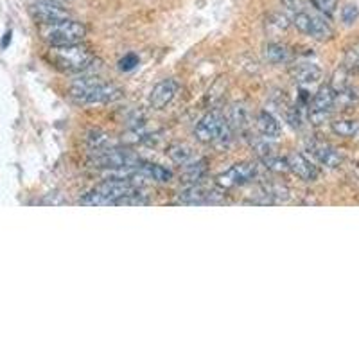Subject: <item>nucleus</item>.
I'll return each instance as SVG.
<instances>
[{"mask_svg": "<svg viewBox=\"0 0 359 359\" xmlns=\"http://www.w3.org/2000/svg\"><path fill=\"white\" fill-rule=\"evenodd\" d=\"M336 108V92L332 87H322L314 94L313 97V105H311V119L314 122L323 121L325 117H329L330 112Z\"/></svg>", "mask_w": 359, "mask_h": 359, "instance_id": "obj_9", "label": "nucleus"}, {"mask_svg": "<svg viewBox=\"0 0 359 359\" xmlns=\"http://www.w3.org/2000/svg\"><path fill=\"white\" fill-rule=\"evenodd\" d=\"M263 163L264 168L270 169V171L273 173H288L289 168H288V160L286 159H280V156H275V155H266L263 156Z\"/></svg>", "mask_w": 359, "mask_h": 359, "instance_id": "obj_21", "label": "nucleus"}, {"mask_svg": "<svg viewBox=\"0 0 359 359\" xmlns=\"http://www.w3.org/2000/svg\"><path fill=\"white\" fill-rule=\"evenodd\" d=\"M180 92V83L176 80H163L153 87L149 94V106L155 110H163L175 101Z\"/></svg>", "mask_w": 359, "mask_h": 359, "instance_id": "obj_10", "label": "nucleus"}, {"mask_svg": "<svg viewBox=\"0 0 359 359\" xmlns=\"http://www.w3.org/2000/svg\"><path fill=\"white\" fill-rule=\"evenodd\" d=\"M293 75H295V80L302 85H311V83H316L320 78H322V71L313 65V63H302V65H297L295 71H293Z\"/></svg>", "mask_w": 359, "mask_h": 359, "instance_id": "obj_16", "label": "nucleus"}, {"mask_svg": "<svg viewBox=\"0 0 359 359\" xmlns=\"http://www.w3.org/2000/svg\"><path fill=\"white\" fill-rule=\"evenodd\" d=\"M232 128L221 113L210 112L194 128V135L201 144H228L232 140Z\"/></svg>", "mask_w": 359, "mask_h": 359, "instance_id": "obj_5", "label": "nucleus"}, {"mask_svg": "<svg viewBox=\"0 0 359 359\" xmlns=\"http://www.w3.org/2000/svg\"><path fill=\"white\" fill-rule=\"evenodd\" d=\"M264 54L272 63H284L289 59V50L280 43H270L264 50Z\"/></svg>", "mask_w": 359, "mask_h": 359, "instance_id": "obj_20", "label": "nucleus"}, {"mask_svg": "<svg viewBox=\"0 0 359 359\" xmlns=\"http://www.w3.org/2000/svg\"><path fill=\"white\" fill-rule=\"evenodd\" d=\"M138 169L142 171V175L146 176V180H155V182H160V184H168L173 180V171L163 166H159V163H149L144 162L138 166Z\"/></svg>", "mask_w": 359, "mask_h": 359, "instance_id": "obj_15", "label": "nucleus"}, {"mask_svg": "<svg viewBox=\"0 0 359 359\" xmlns=\"http://www.w3.org/2000/svg\"><path fill=\"white\" fill-rule=\"evenodd\" d=\"M293 24H295V27L300 33L307 34V36L314 38V40H320V42L329 40L332 36V27L327 22L325 15H322L320 11L311 13L304 8L298 9L293 15Z\"/></svg>", "mask_w": 359, "mask_h": 359, "instance_id": "obj_6", "label": "nucleus"}, {"mask_svg": "<svg viewBox=\"0 0 359 359\" xmlns=\"http://www.w3.org/2000/svg\"><path fill=\"white\" fill-rule=\"evenodd\" d=\"M309 151H311V155H313L314 159L318 160V162L322 163V166H325V168H329V169L338 168L339 163H342V160H343L338 151H336L335 147L329 146V144H325V142H311L309 144Z\"/></svg>", "mask_w": 359, "mask_h": 359, "instance_id": "obj_12", "label": "nucleus"}, {"mask_svg": "<svg viewBox=\"0 0 359 359\" xmlns=\"http://www.w3.org/2000/svg\"><path fill=\"white\" fill-rule=\"evenodd\" d=\"M40 34H42L43 42L49 43L50 47L59 45H72V43H81L87 36V27L81 22L65 20L59 24L42 25L40 27Z\"/></svg>", "mask_w": 359, "mask_h": 359, "instance_id": "obj_4", "label": "nucleus"}, {"mask_svg": "<svg viewBox=\"0 0 359 359\" xmlns=\"http://www.w3.org/2000/svg\"><path fill=\"white\" fill-rule=\"evenodd\" d=\"M168 155L169 159L175 163H178V166H185V163L194 160V153H192L191 147L185 146V144H171L168 149Z\"/></svg>", "mask_w": 359, "mask_h": 359, "instance_id": "obj_18", "label": "nucleus"}, {"mask_svg": "<svg viewBox=\"0 0 359 359\" xmlns=\"http://www.w3.org/2000/svg\"><path fill=\"white\" fill-rule=\"evenodd\" d=\"M92 168L108 169V171H124V169H137L142 159L128 149H119V147H101L92 149V159H90Z\"/></svg>", "mask_w": 359, "mask_h": 359, "instance_id": "obj_3", "label": "nucleus"}, {"mask_svg": "<svg viewBox=\"0 0 359 359\" xmlns=\"http://www.w3.org/2000/svg\"><path fill=\"white\" fill-rule=\"evenodd\" d=\"M259 176V168L251 162H242L235 163L230 169H226L225 173L216 178V185H219L221 189H234L241 187V185L251 184L255 178Z\"/></svg>", "mask_w": 359, "mask_h": 359, "instance_id": "obj_7", "label": "nucleus"}, {"mask_svg": "<svg viewBox=\"0 0 359 359\" xmlns=\"http://www.w3.org/2000/svg\"><path fill=\"white\" fill-rule=\"evenodd\" d=\"M332 131H335L338 137L351 138L356 137L359 133V121H351V119H342V121H335L330 124Z\"/></svg>", "mask_w": 359, "mask_h": 359, "instance_id": "obj_19", "label": "nucleus"}, {"mask_svg": "<svg viewBox=\"0 0 359 359\" xmlns=\"http://www.w3.org/2000/svg\"><path fill=\"white\" fill-rule=\"evenodd\" d=\"M122 94H124L122 88L115 87V85L88 80V78L75 81L74 87L71 88V97L80 105H108V103L121 99Z\"/></svg>", "mask_w": 359, "mask_h": 359, "instance_id": "obj_1", "label": "nucleus"}, {"mask_svg": "<svg viewBox=\"0 0 359 359\" xmlns=\"http://www.w3.org/2000/svg\"><path fill=\"white\" fill-rule=\"evenodd\" d=\"M138 56L133 54V52H128L126 56H122L121 59H119V71L121 72H131L133 68H137L138 65Z\"/></svg>", "mask_w": 359, "mask_h": 359, "instance_id": "obj_22", "label": "nucleus"}, {"mask_svg": "<svg viewBox=\"0 0 359 359\" xmlns=\"http://www.w3.org/2000/svg\"><path fill=\"white\" fill-rule=\"evenodd\" d=\"M257 130L261 131V135L264 138H277L280 135V131H282V128H280L279 119L264 110V112H261L257 115Z\"/></svg>", "mask_w": 359, "mask_h": 359, "instance_id": "obj_14", "label": "nucleus"}, {"mask_svg": "<svg viewBox=\"0 0 359 359\" xmlns=\"http://www.w3.org/2000/svg\"><path fill=\"white\" fill-rule=\"evenodd\" d=\"M338 2L339 0H313L314 8L322 13V15H325V17H330V15L336 11Z\"/></svg>", "mask_w": 359, "mask_h": 359, "instance_id": "obj_23", "label": "nucleus"}, {"mask_svg": "<svg viewBox=\"0 0 359 359\" xmlns=\"http://www.w3.org/2000/svg\"><path fill=\"white\" fill-rule=\"evenodd\" d=\"M226 121H228L232 131H244L248 130V126H250L248 112L247 108H242V106H234V108L230 110Z\"/></svg>", "mask_w": 359, "mask_h": 359, "instance_id": "obj_17", "label": "nucleus"}, {"mask_svg": "<svg viewBox=\"0 0 359 359\" xmlns=\"http://www.w3.org/2000/svg\"><path fill=\"white\" fill-rule=\"evenodd\" d=\"M358 18H359V9L356 8V6L349 4V6H345V8L342 9L343 24L352 25V24H356V20H358Z\"/></svg>", "mask_w": 359, "mask_h": 359, "instance_id": "obj_24", "label": "nucleus"}, {"mask_svg": "<svg viewBox=\"0 0 359 359\" xmlns=\"http://www.w3.org/2000/svg\"><path fill=\"white\" fill-rule=\"evenodd\" d=\"M31 15L34 17V20L40 22L42 25H50V24H59V22L68 20V11L58 6L54 0H42L31 8Z\"/></svg>", "mask_w": 359, "mask_h": 359, "instance_id": "obj_8", "label": "nucleus"}, {"mask_svg": "<svg viewBox=\"0 0 359 359\" xmlns=\"http://www.w3.org/2000/svg\"><path fill=\"white\" fill-rule=\"evenodd\" d=\"M212 192L203 189L201 185H191L185 191L180 192V203L185 205H201V203H214Z\"/></svg>", "mask_w": 359, "mask_h": 359, "instance_id": "obj_13", "label": "nucleus"}, {"mask_svg": "<svg viewBox=\"0 0 359 359\" xmlns=\"http://www.w3.org/2000/svg\"><path fill=\"white\" fill-rule=\"evenodd\" d=\"M286 160H288L289 171H291L293 175H297L300 180H304V182H316L318 180L320 171H318L316 166H314L311 160L305 159L304 155H300V153H291V155L286 156Z\"/></svg>", "mask_w": 359, "mask_h": 359, "instance_id": "obj_11", "label": "nucleus"}, {"mask_svg": "<svg viewBox=\"0 0 359 359\" xmlns=\"http://www.w3.org/2000/svg\"><path fill=\"white\" fill-rule=\"evenodd\" d=\"M49 58L56 68L68 74H81L92 67L94 63V54L87 45H83V42L50 47Z\"/></svg>", "mask_w": 359, "mask_h": 359, "instance_id": "obj_2", "label": "nucleus"}]
</instances>
